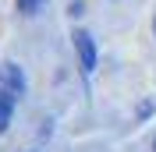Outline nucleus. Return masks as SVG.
Returning <instances> with one entry per match:
<instances>
[{
	"instance_id": "obj_3",
	"label": "nucleus",
	"mask_w": 156,
	"mask_h": 152,
	"mask_svg": "<svg viewBox=\"0 0 156 152\" xmlns=\"http://www.w3.org/2000/svg\"><path fill=\"white\" fill-rule=\"evenodd\" d=\"M11 110H14V92L0 88V134L7 131V124H11Z\"/></svg>"
},
{
	"instance_id": "obj_4",
	"label": "nucleus",
	"mask_w": 156,
	"mask_h": 152,
	"mask_svg": "<svg viewBox=\"0 0 156 152\" xmlns=\"http://www.w3.org/2000/svg\"><path fill=\"white\" fill-rule=\"evenodd\" d=\"M43 4H46V0H18V11L21 14H39Z\"/></svg>"
},
{
	"instance_id": "obj_1",
	"label": "nucleus",
	"mask_w": 156,
	"mask_h": 152,
	"mask_svg": "<svg viewBox=\"0 0 156 152\" xmlns=\"http://www.w3.org/2000/svg\"><path fill=\"white\" fill-rule=\"evenodd\" d=\"M75 53H78V64H82V71H96V43H92V36L89 32H75Z\"/></svg>"
},
{
	"instance_id": "obj_2",
	"label": "nucleus",
	"mask_w": 156,
	"mask_h": 152,
	"mask_svg": "<svg viewBox=\"0 0 156 152\" xmlns=\"http://www.w3.org/2000/svg\"><path fill=\"white\" fill-rule=\"evenodd\" d=\"M4 85H7V92H25V78H21L18 64H4Z\"/></svg>"
}]
</instances>
